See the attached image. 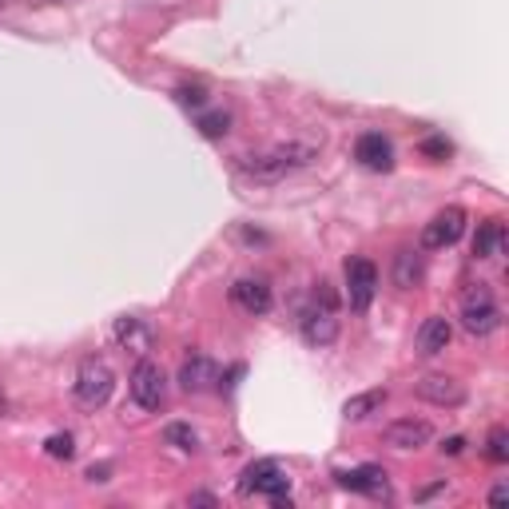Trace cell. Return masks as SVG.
<instances>
[{
	"label": "cell",
	"instance_id": "1",
	"mask_svg": "<svg viewBox=\"0 0 509 509\" xmlns=\"http://www.w3.org/2000/svg\"><path fill=\"white\" fill-rule=\"evenodd\" d=\"M112 390H116V374L108 371V363H100V358H84L76 371V402L84 410H100L108 406Z\"/></svg>",
	"mask_w": 509,
	"mask_h": 509
},
{
	"label": "cell",
	"instance_id": "2",
	"mask_svg": "<svg viewBox=\"0 0 509 509\" xmlns=\"http://www.w3.org/2000/svg\"><path fill=\"white\" fill-rule=\"evenodd\" d=\"M462 326H466V334H474V339H486V334H494L497 326H502V307H497L494 294H489L482 283L462 299Z\"/></svg>",
	"mask_w": 509,
	"mask_h": 509
},
{
	"label": "cell",
	"instance_id": "3",
	"mask_svg": "<svg viewBox=\"0 0 509 509\" xmlns=\"http://www.w3.org/2000/svg\"><path fill=\"white\" fill-rule=\"evenodd\" d=\"M239 494H262V497H270L275 505H286V502H291V478H286L275 462H254V466L243 470Z\"/></svg>",
	"mask_w": 509,
	"mask_h": 509
},
{
	"label": "cell",
	"instance_id": "4",
	"mask_svg": "<svg viewBox=\"0 0 509 509\" xmlns=\"http://www.w3.org/2000/svg\"><path fill=\"white\" fill-rule=\"evenodd\" d=\"M342 275H347V302L355 315H366L374 302V294H379V267H374L371 259H363V254H355V259H347V267H342Z\"/></svg>",
	"mask_w": 509,
	"mask_h": 509
},
{
	"label": "cell",
	"instance_id": "5",
	"mask_svg": "<svg viewBox=\"0 0 509 509\" xmlns=\"http://www.w3.org/2000/svg\"><path fill=\"white\" fill-rule=\"evenodd\" d=\"M128 390H131V398H136L139 410H160L163 398H168V379H163L160 363H147L144 358V363L131 371Z\"/></svg>",
	"mask_w": 509,
	"mask_h": 509
},
{
	"label": "cell",
	"instance_id": "6",
	"mask_svg": "<svg viewBox=\"0 0 509 509\" xmlns=\"http://www.w3.org/2000/svg\"><path fill=\"white\" fill-rule=\"evenodd\" d=\"M466 235V208H442L430 223L422 227V247L426 251H442V247H454L458 239Z\"/></svg>",
	"mask_w": 509,
	"mask_h": 509
},
{
	"label": "cell",
	"instance_id": "7",
	"mask_svg": "<svg viewBox=\"0 0 509 509\" xmlns=\"http://www.w3.org/2000/svg\"><path fill=\"white\" fill-rule=\"evenodd\" d=\"M299 334L307 347H331L334 339H339V310L334 307H323V302H315V307L302 310L299 318Z\"/></svg>",
	"mask_w": 509,
	"mask_h": 509
},
{
	"label": "cell",
	"instance_id": "8",
	"mask_svg": "<svg viewBox=\"0 0 509 509\" xmlns=\"http://www.w3.org/2000/svg\"><path fill=\"white\" fill-rule=\"evenodd\" d=\"M414 394L422 402H430V406H446V410L466 402V386L458 379H450V374H426V379L414 382Z\"/></svg>",
	"mask_w": 509,
	"mask_h": 509
},
{
	"label": "cell",
	"instance_id": "9",
	"mask_svg": "<svg viewBox=\"0 0 509 509\" xmlns=\"http://www.w3.org/2000/svg\"><path fill=\"white\" fill-rule=\"evenodd\" d=\"M434 438V426L422 422V418H398L382 430V442L394 450H422L426 442Z\"/></svg>",
	"mask_w": 509,
	"mask_h": 509
},
{
	"label": "cell",
	"instance_id": "10",
	"mask_svg": "<svg viewBox=\"0 0 509 509\" xmlns=\"http://www.w3.org/2000/svg\"><path fill=\"white\" fill-rule=\"evenodd\" d=\"M355 160L366 171H394V144L382 131H363L355 144Z\"/></svg>",
	"mask_w": 509,
	"mask_h": 509
},
{
	"label": "cell",
	"instance_id": "11",
	"mask_svg": "<svg viewBox=\"0 0 509 509\" xmlns=\"http://www.w3.org/2000/svg\"><path fill=\"white\" fill-rule=\"evenodd\" d=\"M179 386H184L187 394L215 390V386H219V366L211 363L208 355H192V358H184V366H179Z\"/></svg>",
	"mask_w": 509,
	"mask_h": 509
},
{
	"label": "cell",
	"instance_id": "12",
	"mask_svg": "<svg viewBox=\"0 0 509 509\" xmlns=\"http://www.w3.org/2000/svg\"><path fill=\"white\" fill-rule=\"evenodd\" d=\"M231 302H235L239 310H247V315H267L275 299H270V286L262 283V278H235Z\"/></svg>",
	"mask_w": 509,
	"mask_h": 509
},
{
	"label": "cell",
	"instance_id": "13",
	"mask_svg": "<svg viewBox=\"0 0 509 509\" xmlns=\"http://www.w3.org/2000/svg\"><path fill=\"white\" fill-rule=\"evenodd\" d=\"M334 478H339L342 489H355V494H366V497L386 494V470L382 466H355V470H339Z\"/></svg>",
	"mask_w": 509,
	"mask_h": 509
},
{
	"label": "cell",
	"instance_id": "14",
	"mask_svg": "<svg viewBox=\"0 0 509 509\" xmlns=\"http://www.w3.org/2000/svg\"><path fill=\"white\" fill-rule=\"evenodd\" d=\"M450 339H454V326H450V318L430 315L422 326H418V355H426V358L442 355V350L450 347Z\"/></svg>",
	"mask_w": 509,
	"mask_h": 509
},
{
	"label": "cell",
	"instance_id": "15",
	"mask_svg": "<svg viewBox=\"0 0 509 509\" xmlns=\"http://www.w3.org/2000/svg\"><path fill=\"white\" fill-rule=\"evenodd\" d=\"M112 339L120 342L124 350H131V355H147L152 350V331H147V323L144 318H116V326H112Z\"/></svg>",
	"mask_w": 509,
	"mask_h": 509
},
{
	"label": "cell",
	"instance_id": "16",
	"mask_svg": "<svg viewBox=\"0 0 509 509\" xmlns=\"http://www.w3.org/2000/svg\"><path fill=\"white\" fill-rule=\"evenodd\" d=\"M239 171H243L247 179H254V184H278V179H283L291 168H286V163L278 160L275 152H270V155H243V160H239Z\"/></svg>",
	"mask_w": 509,
	"mask_h": 509
},
{
	"label": "cell",
	"instance_id": "17",
	"mask_svg": "<svg viewBox=\"0 0 509 509\" xmlns=\"http://www.w3.org/2000/svg\"><path fill=\"white\" fill-rule=\"evenodd\" d=\"M505 247V223L502 219H486L478 223V235H474V259H494Z\"/></svg>",
	"mask_w": 509,
	"mask_h": 509
},
{
	"label": "cell",
	"instance_id": "18",
	"mask_svg": "<svg viewBox=\"0 0 509 509\" xmlns=\"http://www.w3.org/2000/svg\"><path fill=\"white\" fill-rule=\"evenodd\" d=\"M426 278V267H422V254L418 251H398L394 254V283L402 286V291H410V286H418Z\"/></svg>",
	"mask_w": 509,
	"mask_h": 509
},
{
	"label": "cell",
	"instance_id": "19",
	"mask_svg": "<svg viewBox=\"0 0 509 509\" xmlns=\"http://www.w3.org/2000/svg\"><path fill=\"white\" fill-rule=\"evenodd\" d=\"M386 406V390H366V394H355V398L342 402V414H347V422H366L371 414H379Z\"/></svg>",
	"mask_w": 509,
	"mask_h": 509
},
{
	"label": "cell",
	"instance_id": "20",
	"mask_svg": "<svg viewBox=\"0 0 509 509\" xmlns=\"http://www.w3.org/2000/svg\"><path fill=\"white\" fill-rule=\"evenodd\" d=\"M275 155H278V160H283L286 163V168H307V163L310 160H315V147H310V144H283V147H275Z\"/></svg>",
	"mask_w": 509,
	"mask_h": 509
},
{
	"label": "cell",
	"instance_id": "21",
	"mask_svg": "<svg viewBox=\"0 0 509 509\" xmlns=\"http://www.w3.org/2000/svg\"><path fill=\"white\" fill-rule=\"evenodd\" d=\"M486 458L489 462H509V430L505 426H494V430H489V442H486Z\"/></svg>",
	"mask_w": 509,
	"mask_h": 509
},
{
	"label": "cell",
	"instance_id": "22",
	"mask_svg": "<svg viewBox=\"0 0 509 509\" xmlns=\"http://www.w3.org/2000/svg\"><path fill=\"white\" fill-rule=\"evenodd\" d=\"M163 438H168L176 450H195V446H200V434H195L187 422H171L168 430H163Z\"/></svg>",
	"mask_w": 509,
	"mask_h": 509
},
{
	"label": "cell",
	"instance_id": "23",
	"mask_svg": "<svg viewBox=\"0 0 509 509\" xmlns=\"http://www.w3.org/2000/svg\"><path fill=\"white\" fill-rule=\"evenodd\" d=\"M227 128H231V116H227V112H203L200 116V131L208 139H223Z\"/></svg>",
	"mask_w": 509,
	"mask_h": 509
},
{
	"label": "cell",
	"instance_id": "24",
	"mask_svg": "<svg viewBox=\"0 0 509 509\" xmlns=\"http://www.w3.org/2000/svg\"><path fill=\"white\" fill-rule=\"evenodd\" d=\"M44 454H48V458H60V462H68V458L76 454V442H72V434H52V438L44 442Z\"/></svg>",
	"mask_w": 509,
	"mask_h": 509
},
{
	"label": "cell",
	"instance_id": "25",
	"mask_svg": "<svg viewBox=\"0 0 509 509\" xmlns=\"http://www.w3.org/2000/svg\"><path fill=\"white\" fill-rule=\"evenodd\" d=\"M450 152H454V144H450L446 136H430V139H422V155H426V160L442 163V160H450Z\"/></svg>",
	"mask_w": 509,
	"mask_h": 509
},
{
	"label": "cell",
	"instance_id": "26",
	"mask_svg": "<svg viewBox=\"0 0 509 509\" xmlns=\"http://www.w3.org/2000/svg\"><path fill=\"white\" fill-rule=\"evenodd\" d=\"M176 100L184 104V108H203V104H208V88L203 84H184V88H176Z\"/></svg>",
	"mask_w": 509,
	"mask_h": 509
},
{
	"label": "cell",
	"instance_id": "27",
	"mask_svg": "<svg viewBox=\"0 0 509 509\" xmlns=\"http://www.w3.org/2000/svg\"><path fill=\"white\" fill-rule=\"evenodd\" d=\"M466 450V438H446L442 442V454H450V458H458Z\"/></svg>",
	"mask_w": 509,
	"mask_h": 509
},
{
	"label": "cell",
	"instance_id": "28",
	"mask_svg": "<svg viewBox=\"0 0 509 509\" xmlns=\"http://www.w3.org/2000/svg\"><path fill=\"white\" fill-rule=\"evenodd\" d=\"M108 474H112L108 462H104V466H92V470H88V482H108Z\"/></svg>",
	"mask_w": 509,
	"mask_h": 509
},
{
	"label": "cell",
	"instance_id": "29",
	"mask_svg": "<svg viewBox=\"0 0 509 509\" xmlns=\"http://www.w3.org/2000/svg\"><path fill=\"white\" fill-rule=\"evenodd\" d=\"M187 505H215V494H192Z\"/></svg>",
	"mask_w": 509,
	"mask_h": 509
},
{
	"label": "cell",
	"instance_id": "30",
	"mask_svg": "<svg viewBox=\"0 0 509 509\" xmlns=\"http://www.w3.org/2000/svg\"><path fill=\"white\" fill-rule=\"evenodd\" d=\"M505 502H509V489H505V486H497L494 494H489V505H505Z\"/></svg>",
	"mask_w": 509,
	"mask_h": 509
},
{
	"label": "cell",
	"instance_id": "31",
	"mask_svg": "<svg viewBox=\"0 0 509 509\" xmlns=\"http://www.w3.org/2000/svg\"><path fill=\"white\" fill-rule=\"evenodd\" d=\"M442 489H446V482H438V486H426V489H418V502H426V497L442 494Z\"/></svg>",
	"mask_w": 509,
	"mask_h": 509
},
{
	"label": "cell",
	"instance_id": "32",
	"mask_svg": "<svg viewBox=\"0 0 509 509\" xmlns=\"http://www.w3.org/2000/svg\"><path fill=\"white\" fill-rule=\"evenodd\" d=\"M0 410H4V398H0Z\"/></svg>",
	"mask_w": 509,
	"mask_h": 509
}]
</instances>
